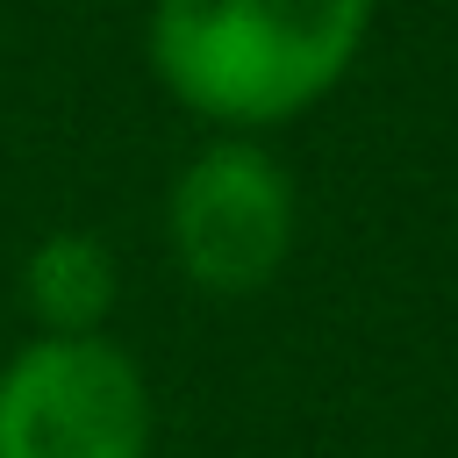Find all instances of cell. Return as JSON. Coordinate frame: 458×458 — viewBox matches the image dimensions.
Listing matches in <instances>:
<instances>
[{"mask_svg":"<svg viewBox=\"0 0 458 458\" xmlns=\"http://www.w3.org/2000/svg\"><path fill=\"white\" fill-rule=\"evenodd\" d=\"M143 372L93 336H36L0 372V458H143Z\"/></svg>","mask_w":458,"mask_h":458,"instance_id":"cell-2","label":"cell"},{"mask_svg":"<svg viewBox=\"0 0 458 458\" xmlns=\"http://www.w3.org/2000/svg\"><path fill=\"white\" fill-rule=\"evenodd\" d=\"M172 258L200 293H258L293 250V186L272 150L222 136L172 186Z\"/></svg>","mask_w":458,"mask_h":458,"instance_id":"cell-3","label":"cell"},{"mask_svg":"<svg viewBox=\"0 0 458 458\" xmlns=\"http://www.w3.org/2000/svg\"><path fill=\"white\" fill-rule=\"evenodd\" d=\"M21 301L43 336H93L114 308V250L93 229H50L21 265Z\"/></svg>","mask_w":458,"mask_h":458,"instance_id":"cell-4","label":"cell"},{"mask_svg":"<svg viewBox=\"0 0 458 458\" xmlns=\"http://www.w3.org/2000/svg\"><path fill=\"white\" fill-rule=\"evenodd\" d=\"M365 21L372 0H157L150 64L193 114L265 129L351 72Z\"/></svg>","mask_w":458,"mask_h":458,"instance_id":"cell-1","label":"cell"}]
</instances>
